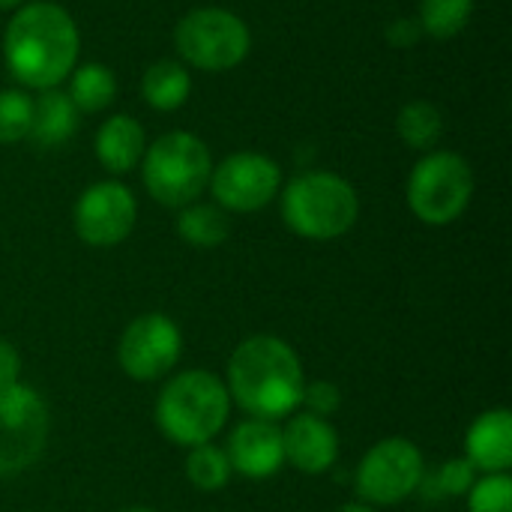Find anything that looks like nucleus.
<instances>
[{
  "label": "nucleus",
  "mask_w": 512,
  "mask_h": 512,
  "mask_svg": "<svg viewBox=\"0 0 512 512\" xmlns=\"http://www.w3.org/2000/svg\"><path fill=\"white\" fill-rule=\"evenodd\" d=\"M27 0H0V9H18V6H24Z\"/></svg>",
  "instance_id": "obj_31"
},
{
  "label": "nucleus",
  "mask_w": 512,
  "mask_h": 512,
  "mask_svg": "<svg viewBox=\"0 0 512 512\" xmlns=\"http://www.w3.org/2000/svg\"><path fill=\"white\" fill-rule=\"evenodd\" d=\"M474 171L456 150H429L408 174V210L432 228L450 225L471 207Z\"/></svg>",
  "instance_id": "obj_6"
},
{
  "label": "nucleus",
  "mask_w": 512,
  "mask_h": 512,
  "mask_svg": "<svg viewBox=\"0 0 512 512\" xmlns=\"http://www.w3.org/2000/svg\"><path fill=\"white\" fill-rule=\"evenodd\" d=\"M471 512H512V477L510 474H483L468 492Z\"/></svg>",
  "instance_id": "obj_26"
},
{
  "label": "nucleus",
  "mask_w": 512,
  "mask_h": 512,
  "mask_svg": "<svg viewBox=\"0 0 512 512\" xmlns=\"http://www.w3.org/2000/svg\"><path fill=\"white\" fill-rule=\"evenodd\" d=\"M33 99L24 90H0V144H18L30 138Z\"/></svg>",
  "instance_id": "obj_24"
},
{
  "label": "nucleus",
  "mask_w": 512,
  "mask_h": 512,
  "mask_svg": "<svg viewBox=\"0 0 512 512\" xmlns=\"http://www.w3.org/2000/svg\"><path fill=\"white\" fill-rule=\"evenodd\" d=\"M48 432V405L33 387L18 381L0 390V477L33 468L45 453Z\"/></svg>",
  "instance_id": "obj_9"
},
{
  "label": "nucleus",
  "mask_w": 512,
  "mask_h": 512,
  "mask_svg": "<svg viewBox=\"0 0 512 512\" xmlns=\"http://www.w3.org/2000/svg\"><path fill=\"white\" fill-rule=\"evenodd\" d=\"M474 15V0H420L417 24L432 39L459 36Z\"/></svg>",
  "instance_id": "obj_22"
},
{
  "label": "nucleus",
  "mask_w": 512,
  "mask_h": 512,
  "mask_svg": "<svg viewBox=\"0 0 512 512\" xmlns=\"http://www.w3.org/2000/svg\"><path fill=\"white\" fill-rule=\"evenodd\" d=\"M183 354V333L165 312H144L126 324L117 342V363L132 381H159L174 372Z\"/></svg>",
  "instance_id": "obj_11"
},
{
  "label": "nucleus",
  "mask_w": 512,
  "mask_h": 512,
  "mask_svg": "<svg viewBox=\"0 0 512 512\" xmlns=\"http://www.w3.org/2000/svg\"><path fill=\"white\" fill-rule=\"evenodd\" d=\"M282 222L303 240H339L360 219V195L336 171H303L279 189Z\"/></svg>",
  "instance_id": "obj_4"
},
{
  "label": "nucleus",
  "mask_w": 512,
  "mask_h": 512,
  "mask_svg": "<svg viewBox=\"0 0 512 512\" xmlns=\"http://www.w3.org/2000/svg\"><path fill=\"white\" fill-rule=\"evenodd\" d=\"M225 456L231 462V471L249 480H267L282 471L285 465V444H282V426L273 420L246 417L234 426L225 444Z\"/></svg>",
  "instance_id": "obj_13"
},
{
  "label": "nucleus",
  "mask_w": 512,
  "mask_h": 512,
  "mask_svg": "<svg viewBox=\"0 0 512 512\" xmlns=\"http://www.w3.org/2000/svg\"><path fill=\"white\" fill-rule=\"evenodd\" d=\"M123 512H156V510H150V507H129V510H123Z\"/></svg>",
  "instance_id": "obj_32"
},
{
  "label": "nucleus",
  "mask_w": 512,
  "mask_h": 512,
  "mask_svg": "<svg viewBox=\"0 0 512 512\" xmlns=\"http://www.w3.org/2000/svg\"><path fill=\"white\" fill-rule=\"evenodd\" d=\"M426 477V459L420 447L402 435L378 441L357 465V498L369 507H393L417 495Z\"/></svg>",
  "instance_id": "obj_8"
},
{
  "label": "nucleus",
  "mask_w": 512,
  "mask_h": 512,
  "mask_svg": "<svg viewBox=\"0 0 512 512\" xmlns=\"http://www.w3.org/2000/svg\"><path fill=\"white\" fill-rule=\"evenodd\" d=\"M186 477L198 492L210 495V492H222L228 486V480L234 477V471H231V462L222 447L201 444V447H192L186 456Z\"/></svg>",
  "instance_id": "obj_23"
},
{
  "label": "nucleus",
  "mask_w": 512,
  "mask_h": 512,
  "mask_svg": "<svg viewBox=\"0 0 512 512\" xmlns=\"http://www.w3.org/2000/svg\"><path fill=\"white\" fill-rule=\"evenodd\" d=\"M231 420L225 381L210 369H186L168 378L156 396V426L177 447L213 444Z\"/></svg>",
  "instance_id": "obj_3"
},
{
  "label": "nucleus",
  "mask_w": 512,
  "mask_h": 512,
  "mask_svg": "<svg viewBox=\"0 0 512 512\" xmlns=\"http://www.w3.org/2000/svg\"><path fill=\"white\" fill-rule=\"evenodd\" d=\"M396 135L411 150H435L444 135V114L429 99H411L396 114Z\"/></svg>",
  "instance_id": "obj_21"
},
{
  "label": "nucleus",
  "mask_w": 512,
  "mask_h": 512,
  "mask_svg": "<svg viewBox=\"0 0 512 512\" xmlns=\"http://www.w3.org/2000/svg\"><path fill=\"white\" fill-rule=\"evenodd\" d=\"M309 414L330 420L339 408H342V390L333 381H312L303 387V402H300Z\"/></svg>",
  "instance_id": "obj_27"
},
{
  "label": "nucleus",
  "mask_w": 512,
  "mask_h": 512,
  "mask_svg": "<svg viewBox=\"0 0 512 512\" xmlns=\"http://www.w3.org/2000/svg\"><path fill=\"white\" fill-rule=\"evenodd\" d=\"M21 381V354L15 351L12 342L0 339V390L12 387Z\"/></svg>",
  "instance_id": "obj_29"
},
{
  "label": "nucleus",
  "mask_w": 512,
  "mask_h": 512,
  "mask_svg": "<svg viewBox=\"0 0 512 512\" xmlns=\"http://www.w3.org/2000/svg\"><path fill=\"white\" fill-rule=\"evenodd\" d=\"M138 219V201L132 189L120 180H99L90 183L75 207H72V228L81 243L93 249L120 246Z\"/></svg>",
  "instance_id": "obj_12"
},
{
  "label": "nucleus",
  "mask_w": 512,
  "mask_h": 512,
  "mask_svg": "<svg viewBox=\"0 0 512 512\" xmlns=\"http://www.w3.org/2000/svg\"><path fill=\"white\" fill-rule=\"evenodd\" d=\"M210 147L186 129H174L147 144L141 159V180L150 198L162 207L180 210L201 198L210 183Z\"/></svg>",
  "instance_id": "obj_5"
},
{
  "label": "nucleus",
  "mask_w": 512,
  "mask_h": 512,
  "mask_svg": "<svg viewBox=\"0 0 512 512\" xmlns=\"http://www.w3.org/2000/svg\"><path fill=\"white\" fill-rule=\"evenodd\" d=\"M78 129V108L72 105L69 93L60 87L39 90L33 99V123H30V138L39 147H60L66 144Z\"/></svg>",
  "instance_id": "obj_17"
},
{
  "label": "nucleus",
  "mask_w": 512,
  "mask_h": 512,
  "mask_svg": "<svg viewBox=\"0 0 512 512\" xmlns=\"http://www.w3.org/2000/svg\"><path fill=\"white\" fill-rule=\"evenodd\" d=\"M282 444L285 462L309 477L327 474L339 462V432L330 420L309 411H294L288 417L282 426Z\"/></svg>",
  "instance_id": "obj_14"
},
{
  "label": "nucleus",
  "mask_w": 512,
  "mask_h": 512,
  "mask_svg": "<svg viewBox=\"0 0 512 512\" xmlns=\"http://www.w3.org/2000/svg\"><path fill=\"white\" fill-rule=\"evenodd\" d=\"M207 189L213 204H219L225 213H258L279 195L282 168L264 153L240 150L222 162H213Z\"/></svg>",
  "instance_id": "obj_10"
},
{
  "label": "nucleus",
  "mask_w": 512,
  "mask_h": 512,
  "mask_svg": "<svg viewBox=\"0 0 512 512\" xmlns=\"http://www.w3.org/2000/svg\"><path fill=\"white\" fill-rule=\"evenodd\" d=\"M78 51L81 33L75 18L51 0L18 6L3 30L6 69L27 90L60 87L78 66Z\"/></svg>",
  "instance_id": "obj_1"
},
{
  "label": "nucleus",
  "mask_w": 512,
  "mask_h": 512,
  "mask_svg": "<svg viewBox=\"0 0 512 512\" xmlns=\"http://www.w3.org/2000/svg\"><path fill=\"white\" fill-rule=\"evenodd\" d=\"M465 459L477 474H510L512 414L510 408L483 411L465 435Z\"/></svg>",
  "instance_id": "obj_15"
},
{
  "label": "nucleus",
  "mask_w": 512,
  "mask_h": 512,
  "mask_svg": "<svg viewBox=\"0 0 512 512\" xmlns=\"http://www.w3.org/2000/svg\"><path fill=\"white\" fill-rule=\"evenodd\" d=\"M225 387L249 417L279 423L303 402V363L285 339L258 333L234 348Z\"/></svg>",
  "instance_id": "obj_2"
},
{
  "label": "nucleus",
  "mask_w": 512,
  "mask_h": 512,
  "mask_svg": "<svg viewBox=\"0 0 512 512\" xmlns=\"http://www.w3.org/2000/svg\"><path fill=\"white\" fill-rule=\"evenodd\" d=\"M339 512H375V507L363 504V501H354V504H345Z\"/></svg>",
  "instance_id": "obj_30"
},
{
  "label": "nucleus",
  "mask_w": 512,
  "mask_h": 512,
  "mask_svg": "<svg viewBox=\"0 0 512 512\" xmlns=\"http://www.w3.org/2000/svg\"><path fill=\"white\" fill-rule=\"evenodd\" d=\"M384 36H387V42H390L393 48H411V45H417V42H420L423 30H420L417 18L402 15V18H396V21H390V24H387Z\"/></svg>",
  "instance_id": "obj_28"
},
{
  "label": "nucleus",
  "mask_w": 512,
  "mask_h": 512,
  "mask_svg": "<svg viewBox=\"0 0 512 512\" xmlns=\"http://www.w3.org/2000/svg\"><path fill=\"white\" fill-rule=\"evenodd\" d=\"M144 150H147V132L129 114H114L96 129L93 153L99 165L114 177L135 171L144 159Z\"/></svg>",
  "instance_id": "obj_16"
},
{
  "label": "nucleus",
  "mask_w": 512,
  "mask_h": 512,
  "mask_svg": "<svg viewBox=\"0 0 512 512\" xmlns=\"http://www.w3.org/2000/svg\"><path fill=\"white\" fill-rule=\"evenodd\" d=\"M66 93L78 114H99L117 99V75L105 63H78L69 72Z\"/></svg>",
  "instance_id": "obj_20"
},
{
  "label": "nucleus",
  "mask_w": 512,
  "mask_h": 512,
  "mask_svg": "<svg viewBox=\"0 0 512 512\" xmlns=\"http://www.w3.org/2000/svg\"><path fill=\"white\" fill-rule=\"evenodd\" d=\"M192 93V75L180 60H156L141 75V99L153 111H177Z\"/></svg>",
  "instance_id": "obj_18"
},
{
  "label": "nucleus",
  "mask_w": 512,
  "mask_h": 512,
  "mask_svg": "<svg viewBox=\"0 0 512 512\" xmlns=\"http://www.w3.org/2000/svg\"><path fill=\"white\" fill-rule=\"evenodd\" d=\"M477 477H480L477 468L462 456V459L444 462L441 471H438L432 480L423 477V483H420L417 492H426V495H432V498H468V492H471V486L477 483Z\"/></svg>",
  "instance_id": "obj_25"
},
{
  "label": "nucleus",
  "mask_w": 512,
  "mask_h": 512,
  "mask_svg": "<svg viewBox=\"0 0 512 512\" xmlns=\"http://www.w3.org/2000/svg\"><path fill=\"white\" fill-rule=\"evenodd\" d=\"M174 48L183 66L201 72H228L249 57L252 33L237 12L222 6H198L177 21Z\"/></svg>",
  "instance_id": "obj_7"
},
{
  "label": "nucleus",
  "mask_w": 512,
  "mask_h": 512,
  "mask_svg": "<svg viewBox=\"0 0 512 512\" xmlns=\"http://www.w3.org/2000/svg\"><path fill=\"white\" fill-rule=\"evenodd\" d=\"M174 228H177V237L195 249H216L231 234L228 213L210 201H192V204L180 207Z\"/></svg>",
  "instance_id": "obj_19"
}]
</instances>
